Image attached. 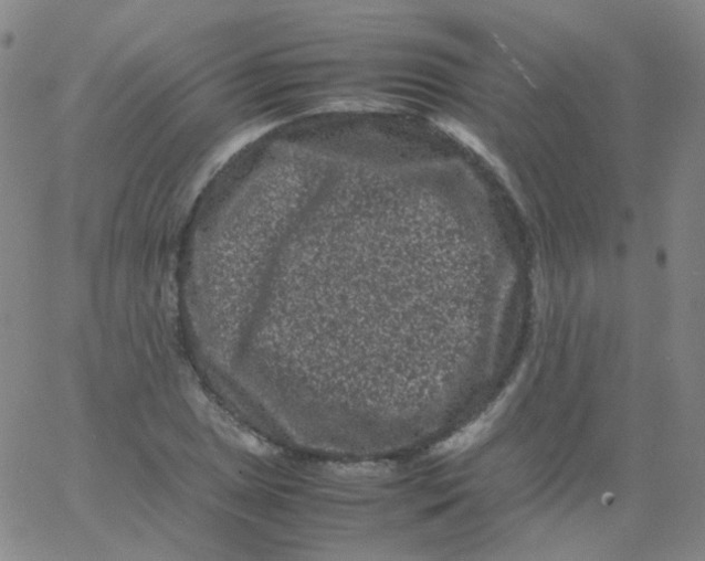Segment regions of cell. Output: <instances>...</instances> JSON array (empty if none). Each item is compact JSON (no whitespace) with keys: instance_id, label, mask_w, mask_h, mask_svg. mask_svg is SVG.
<instances>
[{"instance_id":"6da1fadb","label":"cell","mask_w":705,"mask_h":561,"mask_svg":"<svg viewBox=\"0 0 705 561\" xmlns=\"http://www.w3.org/2000/svg\"><path fill=\"white\" fill-rule=\"evenodd\" d=\"M211 428L228 444L256 456L271 457L276 448L264 438L243 426L224 411L209 406L204 414Z\"/></svg>"}]
</instances>
